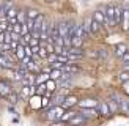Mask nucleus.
Segmentation results:
<instances>
[{"instance_id": "f257e3e1", "label": "nucleus", "mask_w": 129, "mask_h": 126, "mask_svg": "<svg viewBox=\"0 0 129 126\" xmlns=\"http://www.w3.org/2000/svg\"><path fill=\"white\" fill-rule=\"evenodd\" d=\"M64 115V107L61 104L58 106H52V109L47 110V120L55 121V120H61V117Z\"/></svg>"}, {"instance_id": "f03ea898", "label": "nucleus", "mask_w": 129, "mask_h": 126, "mask_svg": "<svg viewBox=\"0 0 129 126\" xmlns=\"http://www.w3.org/2000/svg\"><path fill=\"white\" fill-rule=\"evenodd\" d=\"M0 66L5 68V69L16 68V65H14V57H10L6 52H0Z\"/></svg>"}, {"instance_id": "7ed1b4c3", "label": "nucleus", "mask_w": 129, "mask_h": 126, "mask_svg": "<svg viewBox=\"0 0 129 126\" xmlns=\"http://www.w3.org/2000/svg\"><path fill=\"white\" fill-rule=\"evenodd\" d=\"M96 112H98L99 117H104V118H110L112 117V110H110V107H109V103H99Z\"/></svg>"}, {"instance_id": "20e7f679", "label": "nucleus", "mask_w": 129, "mask_h": 126, "mask_svg": "<svg viewBox=\"0 0 129 126\" xmlns=\"http://www.w3.org/2000/svg\"><path fill=\"white\" fill-rule=\"evenodd\" d=\"M93 17L101 24V27H109L107 24V16H106V10H96L93 13Z\"/></svg>"}, {"instance_id": "39448f33", "label": "nucleus", "mask_w": 129, "mask_h": 126, "mask_svg": "<svg viewBox=\"0 0 129 126\" xmlns=\"http://www.w3.org/2000/svg\"><path fill=\"white\" fill-rule=\"evenodd\" d=\"M106 16H107L109 27H115V6L113 5H107L106 6Z\"/></svg>"}, {"instance_id": "423d86ee", "label": "nucleus", "mask_w": 129, "mask_h": 126, "mask_svg": "<svg viewBox=\"0 0 129 126\" xmlns=\"http://www.w3.org/2000/svg\"><path fill=\"white\" fill-rule=\"evenodd\" d=\"M88 21V25H90V32H91V35H99V32H101V24L96 21L94 17H91V19H87Z\"/></svg>"}, {"instance_id": "0eeeda50", "label": "nucleus", "mask_w": 129, "mask_h": 126, "mask_svg": "<svg viewBox=\"0 0 129 126\" xmlns=\"http://www.w3.org/2000/svg\"><path fill=\"white\" fill-rule=\"evenodd\" d=\"M120 25H121V28H123L124 32H129V6L123 10V16H121Z\"/></svg>"}, {"instance_id": "6e6552de", "label": "nucleus", "mask_w": 129, "mask_h": 126, "mask_svg": "<svg viewBox=\"0 0 129 126\" xmlns=\"http://www.w3.org/2000/svg\"><path fill=\"white\" fill-rule=\"evenodd\" d=\"M58 28H60V36L63 40H69V22H60L58 24Z\"/></svg>"}, {"instance_id": "1a4fd4ad", "label": "nucleus", "mask_w": 129, "mask_h": 126, "mask_svg": "<svg viewBox=\"0 0 129 126\" xmlns=\"http://www.w3.org/2000/svg\"><path fill=\"white\" fill-rule=\"evenodd\" d=\"M88 120L85 118V117H82L80 113H76V115H73L66 123H69V124H82V123H87Z\"/></svg>"}, {"instance_id": "9d476101", "label": "nucleus", "mask_w": 129, "mask_h": 126, "mask_svg": "<svg viewBox=\"0 0 129 126\" xmlns=\"http://www.w3.org/2000/svg\"><path fill=\"white\" fill-rule=\"evenodd\" d=\"M77 103H79V99H77L76 96H64V99H63V103H61V106L64 107V109H69V107H73V106H76Z\"/></svg>"}, {"instance_id": "9b49d317", "label": "nucleus", "mask_w": 129, "mask_h": 126, "mask_svg": "<svg viewBox=\"0 0 129 126\" xmlns=\"http://www.w3.org/2000/svg\"><path fill=\"white\" fill-rule=\"evenodd\" d=\"M13 91V87L8 84V82H5V80H0V96H6L8 93Z\"/></svg>"}, {"instance_id": "f8f14e48", "label": "nucleus", "mask_w": 129, "mask_h": 126, "mask_svg": "<svg viewBox=\"0 0 129 126\" xmlns=\"http://www.w3.org/2000/svg\"><path fill=\"white\" fill-rule=\"evenodd\" d=\"M77 104H79V107H96L98 106V101L93 99V98H87V99L79 101Z\"/></svg>"}, {"instance_id": "ddd939ff", "label": "nucleus", "mask_w": 129, "mask_h": 126, "mask_svg": "<svg viewBox=\"0 0 129 126\" xmlns=\"http://www.w3.org/2000/svg\"><path fill=\"white\" fill-rule=\"evenodd\" d=\"M126 50H127V46H126L124 43H118V44H115V55L120 57V58H121V55H123Z\"/></svg>"}, {"instance_id": "4468645a", "label": "nucleus", "mask_w": 129, "mask_h": 126, "mask_svg": "<svg viewBox=\"0 0 129 126\" xmlns=\"http://www.w3.org/2000/svg\"><path fill=\"white\" fill-rule=\"evenodd\" d=\"M25 55H27V54H25L24 44H21V43H19V46H17V47H16V50H14V57H16L17 60H21V61H22V58H24Z\"/></svg>"}, {"instance_id": "2eb2a0df", "label": "nucleus", "mask_w": 129, "mask_h": 126, "mask_svg": "<svg viewBox=\"0 0 129 126\" xmlns=\"http://www.w3.org/2000/svg\"><path fill=\"white\" fill-rule=\"evenodd\" d=\"M44 19H46V17H44V14H41V13L35 17V28H33L35 32H40V30H41V25H43V22H44Z\"/></svg>"}, {"instance_id": "dca6fc26", "label": "nucleus", "mask_w": 129, "mask_h": 126, "mask_svg": "<svg viewBox=\"0 0 129 126\" xmlns=\"http://www.w3.org/2000/svg\"><path fill=\"white\" fill-rule=\"evenodd\" d=\"M44 84H46V88H47V91H50V93H55L57 91V84H55V80L54 79H47L46 82H44Z\"/></svg>"}, {"instance_id": "f3484780", "label": "nucleus", "mask_w": 129, "mask_h": 126, "mask_svg": "<svg viewBox=\"0 0 129 126\" xmlns=\"http://www.w3.org/2000/svg\"><path fill=\"white\" fill-rule=\"evenodd\" d=\"M82 44H83V40L80 36H77V35L71 36V46L73 47H82Z\"/></svg>"}, {"instance_id": "a211bd4d", "label": "nucleus", "mask_w": 129, "mask_h": 126, "mask_svg": "<svg viewBox=\"0 0 129 126\" xmlns=\"http://www.w3.org/2000/svg\"><path fill=\"white\" fill-rule=\"evenodd\" d=\"M5 99H8L11 104H17L19 103V94L16 93V91H11V93H8L5 96Z\"/></svg>"}, {"instance_id": "6ab92c4d", "label": "nucleus", "mask_w": 129, "mask_h": 126, "mask_svg": "<svg viewBox=\"0 0 129 126\" xmlns=\"http://www.w3.org/2000/svg\"><path fill=\"white\" fill-rule=\"evenodd\" d=\"M121 16H123V10H121L118 5H115V25H120Z\"/></svg>"}, {"instance_id": "aec40b11", "label": "nucleus", "mask_w": 129, "mask_h": 126, "mask_svg": "<svg viewBox=\"0 0 129 126\" xmlns=\"http://www.w3.org/2000/svg\"><path fill=\"white\" fill-rule=\"evenodd\" d=\"M49 77L54 79V80H58V79L61 77V69H58V68H52V71L49 73Z\"/></svg>"}, {"instance_id": "412c9836", "label": "nucleus", "mask_w": 129, "mask_h": 126, "mask_svg": "<svg viewBox=\"0 0 129 126\" xmlns=\"http://www.w3.org/2000/svg\"><path fill=\"white\" fill-rule=\"evenodd\" d=\"M16 19H17V22L24 24L25 21H27V11H25V10H19L17 14H16Z\"/></svg>"}, {"instance_id": "4be33fe9", "label": "nucleus", "mask_w": 129, "mask_h": 126, "mask_svg": "<svg viewBox=\"0 0 129 126\" xmlns=\"http://www.w3.org/2000/svg\"><path fill=\"white\" fill-rule=\"evenodd\" d=\"M120 112H123V113H129V106H127V101H126V98H121V101H120Z\"/></svg>"}, {"instance_id": "5701e85b", "label": "nucleus", "mask_w": 129, "mask_h": 126, "mask_svg": "<svg viewBox=\"0 0 129 126\" xmlns=\"http://www.w3.org/2000/svg\"><path fill=\"white\" fill-rule=\"evenodd\" d=\"M121 61H123V66L129 69V49L126 50L123 55H121Z\"/></svg>"}, {"instance_id": "b1692460", "label": "nucleus", "mask_w": 129, "mask_h": 126, "mask_svg": "<svg viewBox=\"0 0 129 126\" xmlns=\"http://www.w3.org/2000/svg\"><path fill=\"white\" fill-rule=\"evenodd\" d=\"M49 79V74L47 73H41V74H38V77H36V84H43V82H46Z\"/></svg>"}, {"instance_id": "393cba45", "label": "nucleus", "mask_w": 129, "mask_h": 126, "mask_svg": "<svg viewBox=\"0 0 129 126\" xmlns=\"http://www.w3.org/2000/svg\"><path fill=\"white\" fill-rule=\"evenodd\" d=\"M17 11H19L17 8H14V6H11V8H10L8 11H6V16H5V17H6V19H10V17H16Z\"/></svg>"}, {"instance_id": "a878e982", "label": "nucleus", "mask_w": 129, "mask_h": 126, "mask_svg": "<svg viewBox=\"0 0 129 126\" xmlns=\"http://www.w3.org/2000/svg\"><path fill=\"white\" fill-rule=\"evenodd\" d=\"M118 79H120V82H129V69L127 71H123V73H120V76H118Z\"/></svg>"}, {"instance_id": "bb28decb", "label": "nucleus", "mask_w": 129, "mask_h": 126, "mask_svg": "<svg viewBox=\"0 0 129 126\" xmlns=\"http://www.w3.org/2000/svg\"><path fill=\"white\" fill-rule=\"evenodd\" d=\"M38 14H40V11L35 10V8H28L27 10V17H30V19H35Z\"/></svg>"}, {"instance_id": "cd10ccee", "label": "nucleus", "mask_w": 129, "mask_h": 126, "mask_svg": "<svg viewBox=\"0 0 129 126\" xmlns=\"http://www.w3.org/2000/svg\"><path fill=\"white\" fill-rule=\"evenodd\" d=\"M98 54H99V58H101V60H106L107 57H109V52H107V49H106V47L98 49Z\"/></svg>"}, {"instance_id": "c85d7f7f", "label": "nucleus", "mask_w": 129, "mask_h": 126, "mask_svg": "<svg viewBox=\"0 0 129 126\" xmlns=\"http://www.w3.org/2000/svg\"><path fill=\"white\" fill-rule=\"evenodd\" d=\"M87 55L90 57V58H96L98 60L99 58V54H98V49H90L88 52H87Z\"/></svg>"}, {"instance_id": "c756f323", "label": "nucleus", "mask_w": 129, "mask_h": 126, "mask_svg": "<svg viewBox=\"0 0 129 126\" xmlns=\"http://www.w3.org/2000/svg\"><path fill=\"white\" fill-rule=\"evenodd\" d=\"M46 91H47V88H46V84H44V82H43V84H38V88H36L38 94H44Z\"/></svg>"}, {"instance_id": "7c9ffc66", "label": "nucleus", "mask_w": 129, "mask_h": 126, "mask_svg": "<svg viewBox=\"0 0 129 126\" xmlns=\"http://www.w3.org/2000/svg\"><path fill=\"white\" fill-rule=\"evenodd\" d=\"M49 104H52V103H50V99H49L47 96H43V98H41V107L44 109V107H47Z\"/></svg>"}, {"instance_id": "2f4dec72", "label": "nucleus", "mask_w": 129, "mask_h": 126, "mask_svg": "<svg viewBox=\"0 0 129 126\" xmlns=\"http://www.w3.org/2000/svg\"><path fill=\"white\" fill-rule=\"evenodd\" d=\"M63 65H64V63H61V61H58V60H55V61L50 63V66H52V68H58V69H61Z\"/></svg>"}, {"instance_id": "473e14b6", "label": "nucleus", "mask_w": 129, "mask_h": 126, "mask_svg": "<svg viewBox=\"0 0 129 126\" xmlns=\"http://www.w3.org/2000/svg\"><path fill=\"white\" fill-rule=\"evenodd\" d=\"M44 2H47V3H54L55 0H44Z\"/></svg>"}, {"instance_id": "72a5a7b5", "label": "nucleus", "mask_w": 129, "mask_h": 126, "mask_svg": "<svg viewBox=\"0 0 129 126\" xmlns=\"http://www.w3.org/2000/svg\"><path fill=\"white\" fill-rule=\"evenodd\" d=\"M126 101H127V106H129V98H126Z\"/></svg>"}, {"instance_id": "f704fd0d", "label": "nucleus", "mask_w": 129, "mask_h": 126, "mask_svg": "<svg viewBox=\"0 0 129 126\" xmlns=\"http://www.w3.org/2000/svg\"><path fill=\"white\" fill-rule=\"evenodd\" d=\"M0 22H2V16H0Z\"/></svg>"}]
</instances>
